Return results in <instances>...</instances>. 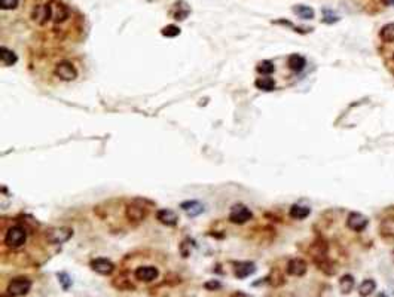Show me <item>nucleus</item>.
Returning a JSON list of instances; mask_svg holds the SVG:
<instances>
[{
  "mask_svg": "<svg viewBox=\"0 0 394 297\" xmlns=\"http://www.w3.org/2000/svg\"><path fill=\"white\" fill-rule=\"evenodd\" d=\"M46 241L52 245H63L69 239L73 237V229L69 226H57V227H49L45 234Z\"/></svg>",
  "mask_w": 394,
  "mask_h": 297,
  "instance_id": "obj_1",
  "label": "nucleus"
},
{
  "mask_svg": "<svg viewBox=\"0 0 394 297\" xmlns=\"http://www.w3.org/2000/svg\"><path fill=\"white\" fill-rule=\"evenodd\" d=\"M27 241V230L20 226V224H14L8 229L6 237H5V244L9 248H21Z\"/></svg>",
  "mask_w": 394,
  "mask_h": 297,
  "instance_id": "obj_2",
  "label": "nucleus"
},
{
  "mask_svg": "<svg viewBox=\"0 0 394 297\" xmlns=\"http://www.w3.org/2000/svg\"><path fill=\"white\" fill-rule=\"evenodd\" d=\"M32 279L27 277H15L8 284V294L12 297L25 296L32 290Z\"/></svg>",
  "mask_w": 394,
  "mask_h": 297,
  "instance_id": "obj_3",
  "label": "nucleus"
},
{
  "mask_svg": "<svg viewBox=\"0 0 394 297\" xmlns=\"http://www.w3.org/2000/svg\"><path fill=\"white\" fill-rule=\"evenodd\" d=\"M144 199H134L127 205L125 214L127 218H130L131 221H143L147 216V208L143 205Z\"/></svg>",
  "mask_w": 394,
  "mask_h": 297,
  "instance_id": "obj_4",
  "label": "nucleus"
},
{
  "mask_svg": "<svg viewBox=\"0 0 394 297\" xmlns=\"http://www.w3.org/2000/svg\"><path fill=\"white\" fill-rule=\"evenodd\" d=\"M253 218V213L250 211V208L244 204H235L231 208L229 213V221L234 224H244L247 221H250Z\"/></svg>",
  "mask_w": 394,
  "mask_h": 297,
  "instance_id": "obj_5",
  "label": "nucleus"
},
{
  "mask_svg": "<svg viewBox=\"0 0 394 297\" xmlns=\"http://www.w3.org/2000/svg\"><path fill=\"white\" fill-rule=\"evenodd\" d=\"M55 75L58 76L59 79L64 80V82H72L78 78V70L76 67L73 65V62L64 59V61H59L55 67Z\"/></svg>",
  "mask_w": 394,
  "mask_h": 297,
  "instance_id": "obj_6",
  "label": "nucleus"
},
{
  "mask_svg": "<svg viewBox=\"0 0 394 297\" xmlns=\"http://www.w3.org/2000/svg\"><path fill=\"white\" fill-rule=\"evenodd\" d=\"M89 268L94 272H97L99 275H103V277H109L115 272V263L104 257L93 258L89 261Z\"/></svg>",
  "mask_w": 394,
  "mask_h": 297,
  "instance_id": "obj_7",
  "label": "nucleus"
},
{
  "mask_svg": "<svg viewBox=\"0 0 394 297\" xmlns=\"http://www.w3.org/2000/svg\"><path fill=\"white\" fill-rule=\"evenodd\" d=\"M192 9H191V5L186 2V0H177L171 5L170 11H168V15L176 21H185L189 15H191Z\"/></svg>",
  "mask_w": 394,
  "mask_h": 297,
  "instance_id": "obj_8",
  "label": "nucleus"
},
{
  "mask_svg": "<svg viewBox=\"0 0 394 297\" xmlns=\"http://www.w3.org/2000/svg\"><path fill=\"white\" fill-rule=\"evenodd\" d=\"M48 3L51 6V20L54 21L55 24H63L64 21H67L69 15H70V11L64 3H61L58 0H51Z\"/></svg>",
  "mask_w": 394,
  "mask_h": 297,
  "instance_id": "obj_9",
  "label": "nucleus"
},
{
  "mask_svg": "<svg viewBox=\"0 0 394 297\" xmlns=\"http://www.w3.org/2000/svg\"><path fill=\"white\" fill-rule=\"evenodd\" d=\"M368 224H369V220L361 213L353 211L347 217V227L351 229L353 232H363L368 227Z\"/></svg>",
  "mask_w": 394,
  "mask_h": 297,
  "instance_id": "obj_10",
  "label": "nucleus"
},
{
  "mask_svg": "<svg viewBox=\"0 0 394 297\" xmlns=\"http://www.w3.org/2000/svg\"><path fill=\"white\" fill-rule=\"evenodd\" d=\"M256 272V265L250 260H243V261H234V275L238 279H244L247 277H252Z\"/></svg>",
  "mask_w": 394,
  "mask_h": 297,
  "instance_id": "obj_11",
  "label": "nucleus"
},
{
  "mask_svg": "<svg viewBox=\"0 0 394 297\" xmlns=\"http://www.w3.org/2000/svg\"><path fill=\"white\" fill-rule=\"evenodd\" d=\"M286 271L292 277H304L307 274V271H308V265H307V261L304 258H290L287 266H286Z\"/></svg>",
  "mask_w": 394,
  "mask_h": 297,
  "instance_id": "obj_12",
  "label": "nucleus"
},
{
  "mask_svg": "<svg viewBox=\"0 0 394 297\" xmlns=\"http://www.w3.org/2000/svg\"><path fill=\"white\" fill-rule=\"evenodd\" d=\"M32 20L39 25H45L48 21L51 20V6L49 3L45 5H38L33 12H32Z\"/></svg>",
  "mask_w": 394,
  "mask_h": 297,
  "instance_id": "obj_13",
  "label": "nucleus"
},
{
  "mask_svg": "<svg viewBox=\"0 0 394 297\" xmlns=\"http://www.w3.org/2000/svg\"><path fill=\"white\" fill-rule=\"evenodd\" d=\"M134 275L141 282H152L159 277V271L155 266H140L136 269Z\"/></svg>",
  "mask_w": 394,
  "mask_h": 297,
  "instance_id": "obj_14",
  "label": "nucleus"
},
{
  "mask_svg": "<svg viewBox=\"0 0 394 297\" xmlns=\"http://www.w3.org/2000/svg\"><path fill=\"white\" fill-rule=\"evenodd\" d=\"M157 220L159 223H162L164 226H168V227H173V226H176L178 221L177 214L173 211V210H168V208H165V210H159L157 213Z\"/></svg>",
  "mask_w": 394,
  "mask_h": 297,
  "instance_id": "obj_15",
  "label": "nucleus"
},
{
  "mask_svg": "<svg viewBox=\"0 0 394 297\" xmlns=\"http://www.w3.org/2000/svg\"><path fill=\"white\" fill-rule=\"evenodd\" d=\"M180 207L183 208V211L189 216V217H197L199 214L204 213V205L198 201H186L181 202Z\"/></svg>",
  "mask_w": 394,
  "mask_h": 297,
  "instance_id": "obj_16",
  "label": "nucleus"
},
{
  "mask_svg": "<svg viewBox=\"0 0 394 297\" xmlns=\"http://www.w3.org/2000/svg\"><path fill=\"white\" fill-rule=\"evenodd\" d=\"M287 65H289V69L292 72L300 73L305 69V65H307V59H305V57H302L300 54H292L287 58Z\"/></svg>",
  "mask_w": 394,
  "mask_h": 297,
  "instance_id": "obj_17",
  "label": "nucleus"
},
{
  "mask_svg": "<svg viewBox=\"0 0 394 297\" xmlns=\"http://www.w3.org/2000/svg\"><path fill=\"white\" fill-rule=\"evenodd\" d=\"M292 11L300 20H313L315 17L314 9L311 6H307V5H295L292 8Z\"/></svg>",
  "mask_w": 394,
  "mask_h": 297,
  "instance_id": "obj_18",
  "label": "nucleus"
},
{
  "mask_svg": "<svg viewBox=\"0 0 394 297\" xmlns=\"http://www.w3.org/2000/svg\"><path fill=\"white\" fill-rule=\"evenodd\" d=\"M355 287V279L353 275H350V274H345V275H342L341 279H339V290H341V293L342 294H350L353 290H354Z\"/></svg>",
  "mask_w": 394,
  "mask_h": 297,
  "instance_id": "obj_19",
  "label": "nucleus"
},
{
  "mask_svg": "<svg viewBox=\"0 0 394 297\" xmlns=\"http://www.w3.org/2000/svg\"><path fill=\"white\" fill-rule=\"evenodd\" d=\"M289 214H290V217L295 218V220H304V218H307L311 214V208H310V207H305V205L295 204V205L290 207Z\"/></svg>",
  "mask_w": 394,
  "mask_h": 297,
  "instance_id": "obj_20",
  "label": "nucleus"
},
{
  "mask_svg": "<svg viewBox=\"0 0 394 297\" xmlns=\"http://www.w3.org/2000/svg\"><path fill=\"white\" fill-rule=\"evenodd\" d=\"M0 58H2L3 65H8V67L17 64V61H18L17 54H15L14 51H11L9 48H6V46H2V48H0Z\"/></svg>",
  "mask_w": 394,
  "mask_h": 297,
  "instance_id": "obj_21",
  "label": "nucleus"
},
{
  "mask_svg": "<svg viewBox=\"0 0 394 297\" xmlns=\"http://www.w3.org/2000/svg\"><path fill=\"white\" fill-rule=\"evenodd\" d=\"M379 39L384 43H394V22H388L381 27L379 30Z\"/></svg>",
  "mask_w": 394,
  "mask_h": 297,
  "instance_id": "obj_22",
  "label": "nucleus"
},
{
  "mask_svg": "<svg viewBox=\"0 0 394 297\" xmlns=\"http://www.w3.org/2000/svg\"><path fill=\"white\" fill-rule=\"evenodd\" d=\"M255 86L260 91H265V92H271L276 89V80L272 78H268V76H263V78H259V79L255 80Z\"/></svg>",
  "mask_w": 394,
  "mask_h": 297,
  "instance_id": "obj_23",
  "label": "nucleus"
},
{
  "mask_svg": "<svg viewBox=\"0 0 394 297\" xmlns=\"http://www.w3.org/2000/svg\"><path fill=\"white\" fill-rule=\"evenodd\" d=\"M376 290V282L374 279H365L360 285H358V294L360 297H369Z\"/></svg>",
  "mask_w": 394,
  "mask_h": 297,
  "instance_id": "obj_24",
  "label": "nucleus"
},
{
  "mask_svg": "<svg viewBox=\"0 0 394 297\" xmlns=\"http://www.w3.org/2000/svg\"><path fill=\"white\" fill-rule=\"evenodd\" d=\"M57 279H58L59 285L63 288V291H69L72 287H73V279L70 277L69 272L66 271H61V272H57Z\"/></svg>",
  "mask_w": 394,
  "mask_h": 297,
  "instance_id": "obj_25",
  "label": "nucleus"
},
{
  "mask_svg": "<svg viewBox=\"0 0 394 297\" xmlns=\"http://www.w3.org/2000/svg\"><path fill=\"white\" fill-rule=\"evenodd\" d=\"M256 70L257 73L263 75V76H269V75L274 73L276 67H274V62H272V61H269V59H262L256 65Z\"/></svg>",
  "mask_w": 394,
  "mask_h": 297,
  "instance_id": "obj_26",
  "label": "nucleus"
},
{
  "mask_svg": "<svg viewBox=\"0 0 394 297\" xmlns=\"http://www.w3.org/2000/svg\"><path fill=\"white\" fill-rule=\"evenodd\" d=\"M323 18L321 21L324 22V24H329V25H332V24H336V22H339L341 21V17L335 14L332 9H329V8H323Z\"/></svg>",
  "mask_w": 394,
  "mask_h": 297,
  "instance_id": "obj_27",
  "label": "nucleus"
},
{
  "mask_svg": "<svg viewBox=\"0 0 394 297\" xmlns=\"http://www.w3.org/2000/svg\"><path fill=\"white\" fill-rule=\"evenodd\" d=\"M181 33V30H180V27L176 25V24H168V25H165L162 30H161V35L164 36V38H177L178 35Z\"/></svg>",
  "mask_w": 394,
  "mask_h": 297,
  "instance_id": "obj_28",
  "label": "nucleus"
},
{
  "mask_svg": "<svg viewBox=\"0 0 394 297\" xmlns=\"http://www.w3.org/2000/svg\"><path fill=\"white\" fill-rule=\"evenodd\" d=\"M194 247H195V244H194V241L191 238L181 241V244H180V254H181V257H189L192 250H194Z\"/></svg>",
  "mask_w": 394,
  "mask_h": 297,
  "instance_id": "obj_29",
  "label": "nucleus"
},
{
  "mask_svg": "<svg viewBox=\"0 0 394 297\" xmlns=\"http://www.w3.org/2000/svg\"><path fill=\"white\" fill-rule=\"evenodd\" d=\"M266 281H268L272 287H278V285L284 284V277H283V274H281L278 269H274V271L266 277Z\"/></svg>",
  "mask_w": 394,
  "mask_h": 297,
  "instance_id": "obj_30",
  "label": "nucleus"
},
{
  "mask_svg": "<svg viewBox=\"0 0 394 297\" xmlns=\"http://www.w3.org/2000/svg\"><path fill=\"white\" fill-rule=\"evenodd\" d=\"M274 24L287 25V27L293 28V31H296V33H300V35H305V33H311V31H313V28H311V27H310V28H300V27H296V25H293L290 21H287V20H277V21H274Z\"/></svg>",
  "mask_w": 394,
  "mask_h": 297,
  "instance_id": "obj_31",
  "label": "nucleus"
},
{
  "mask_svg": "<svg viewBox=\"0 0 394 297\" xmlns=\"http://www.w3.org/2000/svg\"><path fill=\"white\" fill-rule=\"evenodd\" d=\"M20 5V0H0V8L3 11H14Z\"/></svg>",
  "mask_w": 394,
  "mask_h": 297,
  "instance_id": "obj_32",
  "label": "nucleus"
},
{
  "mask_svg": "<svg viewBox=\"0 0 394 297\" xmlns=\"http://www.w3.org/2000/svg\"><path fill=\"white\" fill-rule=\"evenodd\" d=\"M204 288L208 290V291H217V290L222 288V282L217 281V279H210V281H207V282L204 284Z\"/></svg>",
  "mask_w": 394,
  "mask_h": 297,
  "instance_id": "obj_33",
  "label": "nucleus"
},
{
  "mask_svg": "<svg viewBox=\"0 0 394 297\" xmlns=\"http://www.w3.org/2000/svg\"><path fill=\"white\" fill-rule=\"evenodd\" d=\"M231 297H253L249 293H244V291H235L234 294H231Z\"/></svg>",
  "mask_w": 394,
  "mask_h": 297,
  "instance_id": "obj_34",
  "label": "nucleus"
},
{
  "mask_svg": "<svg viewBox=\"0 0 394 297\" xmlns=\"http://www.w3.org/2000/svg\"><path fill=\"white\" fill-rule=\"evenodd\" d=\"M382 3L385 6H394V0H382Z\"/></svg>",
  "mask_w": 394,
  "mask_h": 297,
  "instance_id": "obj_35",
  "label": "nucleus"
},
{
  "mask_svg": "<svg viewBox=\"0 0 394 297\" xmlns=\"http://www.w3.org/2000/svg\"><path fill=\"white\" fill-rule=\"evenodd\" d=\"M376 297H387V296H385L384 293H379V294H378V296H376Z\"/></svg>",
  "mask_w": 394,
  "mask_h": 297,
  "instance_id": "obj_36",
  "label": "nucleus"
},
{
  "mask_svg": "<svg viewBox=\"0 0 394 297\" xmlns=\"http://www.w3.org/2000/svg\"><path fill=\"white\" fill-rule=\"evenodd\" d=\"M393 256H394V253H393Z\"/></svg>",
  "mask_w": 394,
  "mask_h": 297,
  "instance_id": "obj_37",
  "label": "nucleus"
},
{
  "mask_svg": "<svg viewBox=\"0 0 394 297\" xmlns=\"http://www.w3.org/2000/svg\"><path fill=\"white\" fill-rule=\"evenodd\" d=\"M393 58H394V55H393Z\"/></svg>",
  "mask_w": 394,
  "mask_h": 297,
  "instance_id": "obj_38",
  "label": "nucleus"
}]
</instances>
